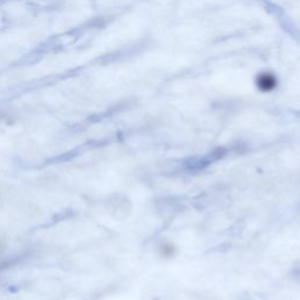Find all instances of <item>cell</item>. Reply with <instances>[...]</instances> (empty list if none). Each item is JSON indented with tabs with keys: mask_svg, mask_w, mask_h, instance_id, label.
I'll return each instance as SVG.
<instances>
[{
	"mask_svg": "<svg viewBox=\"0 0 300 300\" xmlns=\"http://www.w3.org/2000/svg\"><path fill=\"white\" fill-rule=\"evenodd\" d=\"M277 83V78L271 73L259 74L257 78V87L262 92H271L272 89L276 88Z\"/></svg>",
	"mask_w": 300,
	"mask_h": 300,
	"instance_id": "obj_1",
	"label": "cell"
}]
</instances>
